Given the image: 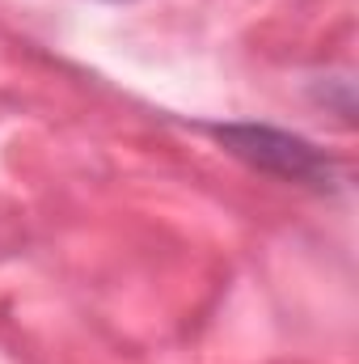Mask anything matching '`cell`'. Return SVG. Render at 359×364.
Masks as SVG:
<instances>
[{"label": "cell", "instance_id": "obj_1", "mask_svg": "<svg viewBox=\"0 0 359 364\" xmlns=\"http://www.w3.org/2000/svg\"><path fill=\"white\" fill-rule=\"evenodd\" d=\"M207 132L224 144V153H233L237 161H245L258 174L296 182L309 191H334L338 186V166L326 157V149H317L313 140H304L296 132L267 127V123H216Z\"/></svg>", "mask_w": 359, "mask_h": 364}]
</instances>
